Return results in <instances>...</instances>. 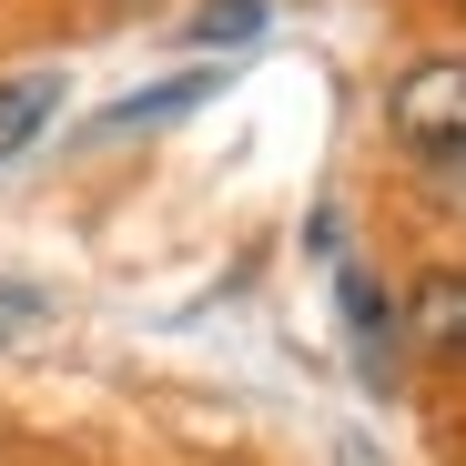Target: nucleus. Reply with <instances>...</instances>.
<instances>
[{
    "label": "nucleus",
    "instance_id": "obj_2",
    "mask_svg": "<svg viewBox=\"0 0 466 466\" xmlns=\"http://www.w3.org/2000/svg\"><path fill=\"white\" fill-rule=\"evenodd\" d=\"M406 335L446 365H466V264H426L406 294Z\"/></svg>",
    "mask_w": 466,
    "mask_h": 466
},
{
    "label": "nucleus",
    "instance_id": "obj_7",
    "mask_svg": "<svg viewBox=\"0 0 466 466\" xmlns=\"http://www.w3.org/2000/svg\"><path fill=\"white\" fill-rule=\"evenodd\" d=\"M41 315H51V294H41V284H21V274H0V345L41 335Z\"/></svg>",
    "mask_w": 466,
    "mask_h": 466
},
{
    "label": "nucleus",
    "instance_id": "obj_3",
    "mask_svg": "<svg viewBox=\"0 0 466 466\" xmlns=\"http://www.w3.org/2000/svg\"><path fill=\"white\" fill-rule=\"evenodd\" d=\"M223 82H233V71H173V82H152V92H132V102H112V112H102L92 132L112 142V132H152V122H183V112H193V102H213Z\"/></svg>",
    "mask_w": 466,
    "mask_h": 466
},
{
    "label": "nucleus",
    "instance_id": "obj_4",
    "mask_svg": "<svg viewBox=\"0 0 466 466\" xmlns=\"http://www.w3.org/2000/svg\"><path fill=\"white\" fill-rule=\"evenodd\" d=\"M51 112H61V71H11L0 82V163H21L51 132Z\"/></svg>",
    "mask_w": 466,
    "mask_h": 466
},
{
    "label": "nucleus",
    "instance_id": "obj_5",
    "mask_svg": "<svg viewBox=\"0 0 466 466\" xmlns=\"http://www.w3.org/2000/svg\"><path fill=\"white\" fill-rule=\"evenodd\" d=\"M345 335H355V355L385 375V345H396V315H385V294H375V274H355L345 264Z\"/></svg>",
    "mask_w": 466,
    "mask_h": 466
},
{
    "label": "nucleus",
    "instance_id": "obj_1",
    "mask_svg": "<svg viewBox=\"0 0 466 466\" xmlns=\"http://www.w3.org/2000/svg\"><path fill=\"white\" fill-rule=\"evenodd\" d=\"M385 132H396L406 173H416L436 203L466 213V41L396 71V92H385Z\"/></svg>",
    "mask_w": 466,
    "mask_h": 466
},
{
    "label": "nucleus",
    "instance_id": "obj_6",
    "mask_svg": "<svg viewBox=\"0 0 466 466\" xmlns=\"http://www.w3.org/2000/svg\"><path fill=\"white\" fill-rule=\"evenodd\" d=\"M264 21H274V0H203V11L183 21V41L193 51H233V41H254Z\"/></svg>",
    "mask_w": 466,
    "mask_h": 466
},
{
    "label": "nucleus",
    "instance_id": "obj_8",
    "mask_svg": "<svg viewBox=\"0 0 466 466\" xmlns=\"http://www.w3.org/2000/svg\"><path fill=\"white\" fill-rule=\"evenodd\" d=\"M335 466H385V456L375 446H335Z\"/></svg>",
    "mask_w": 466,
    "mask_h": 466
}]
</instances>
